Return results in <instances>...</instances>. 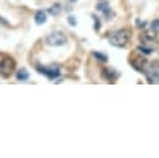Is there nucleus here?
<instances>
[{"label":"nucleus","instance_id":"nucleus-1","mask_svg":"<svg viewBox=\"0 0 159 158\" xmlns=\"http://www.w3.org/2000/svg\"><path fill=\"white\" fill-rule=\"evenodd\" d=\"M132 32L128 29H120L116 31H111L107 35L108 42L114 47H125L130 40Z\"/></svg>","mask_w":159,"mask_h":158},{"label":"nucleus","instance_id":"nucleus-2","mask_svg":"<svg viewBox=\"0 0 159 158\" xmlns=\"http://www.w3.org/2000/svg\"><path fill=\"white\" fill-rule=\"evenodd\" d=\"M145 78L148 83H159V61L154 60V61H145L142 71H140Z\"/></svg>","mask_w":159,"mask_h":158},{"label":"nucleus","instance_id":"nucleus-3","mask_svg":"<svg viewBox=\"0 0 159 158\" xmlns=\"http://www.w3.org/2000/svg\"><path fill=\"white\" fill-rule=\"evenodd\" d=\"M45 41H46V44H47L48 46L58 47V46H63V45L67 42V36L65 35L63 31L56 30V31H52V32H50L48 35H46Z\"/></svg>","mask_w":159,"mask_h":158},{"label":"nucleus","instance_id":"nucleus-4","mask_svg":"<svg viewBox=\"0 0 159 158\" xmlns=\"http://www.w3.org/2000/svg\"><path fill=\"white\" fill-rule=\"evenodd\" d=\"M15 60L9 55H2L0 57V75L2 77H10L15 70Z\"/></svg>","mask_w":159,"mask_h":158},{"label":"nucleus","instance_id":"nucleus-5","mask_svg":"<svg viewBox=\"0 0 159 158\" xmlns=\"http://www.w3.org/2000/svg\"><path fill=\"white\" fill-rule=\"evenodd\" d=\"M36 70H37L39 73H42L43 76H46L48 80H55L56 77H58L61 75L60 67L57 65H48V66L39 65L36 67Z\"/></svg>","mask_w":159,"mask_h":158},{"label":"nucleus","instance_id":"nucleus-6","mask_svg":"<svg viewBox=\"0 0 159 158\" xmlns=\"http://www.w3.org/2000/svg\"><path fill=\"white\" fill-rule=\"evenodd\" d=\"M96 7H97V10H99V11L103 14V16H104L106 20H109L111 17L114 16V12H113V10L111 9L109 2H108L107 0H101V1L96 5Z\"/></svg>","mask_w":159,"mask_h":158},{"label":"nucleus","instance_id":"nucleus-7","mask_svg":"<svg viewBox=\"0 0 159 158\" xmlns=\"http://www.w3.org/2000/svg\"><path fill=\"white\" fill-rule=\"evenodd\" d=\"M102 77L104 80H107L108 82H114L118 77H119V72H117L114 68L112 67H104L102 70Z\"/></svg>","mask_w":159,"mask_h":158},{"label":"nucleus","instance_id":"nucleus-8","mask_svg":"<svg viewBox=\"0 0 159 158\" xmlns=\"http://www.w3.org/2000/svg\"><path fill=\"white\" fill-rule=\"evenodd\" d=\"M145 58L144 57H140V56H135V57H133L129 62H130V65H132V67L133 68H135L138 72H140L142 71V68H143V66H144V63H145Z\"/></svg>","mask_w":159,"mask_h":158},{"label":"nucleus","instance_id":"nucleus-9","mask_svg":"<svg viewBox=\"0 0 159 158\" xmlns=\"http://www.w3.org/2000/svg\"><path fill=\"white\" fill-rule=\"evenodd\" d=\"M137 50H138L140 53H143V55H150V53H153V51L155 50V46L149 45V44H142L140 46L137 47Z\"/></svg>","mask_w":159,"mask_h":158},{"label":"nucleus","instance_id":"nucleus-10","mask_svg":"<svg viewBox=\"0 0 159 158\" xmlns=\"http://www.w3.org/2000/svg\"><path fill=\"white\" fill-rule=\"evenodd\" d=\"M34 20H35V22H36L37 25H42V24H45L46 20H47L46 12H45L43 10H39V11H36V14H35V16H34Z\"/></svg>","mask_w":159,"mask_h":158},{"label":"nucleus","instance_id":"nucleus-11","mask_svg":"<svg viewBox=\"0 0 159 158\" xmlns=\"http://www.w3.org/2000/svg\"><path fill=\"white\" fill-rule=\"evenodd\" d=\"M61 9H62L61 4L55 2L53 5H51V6L47 9V11H48V14H50V15H52V16H57V15L61 12Z\"/></svg>","mask_w":159,"mask_h":158},{"label":"nucleus","instance_id":"nucleus-12","mask_svg":"<svg viewBox=\"0 0 159 158\" xmlns=\"http://www.w3.org/2000/svg\"><path fill=\"white\" fill-rule=\"evenodd\" d=\"M30 73L26 68H20L17 72H16V80L17 81H26L29 78Z\"/></svg>","mask_w":159,"mask_h":158},{"label":"nucleus","instance_id":"nucleus-13","mask_svg":"<svg viewBox=\"0 0 159 158\" xmlns=\"http://www.w3.org/2000/svg\"><path fill=\"white\" fill-rule=\"evenodd\" d=\"M92 55H93V57L94 58H97V61H99V62H107L108 61V56L104 53V52H99V51H93L92 52Z\"/></svg>","mask_w":159,"mask_h":158},{"label":"nucleus","instance_id":"nucleus-14","mask_svg":"<svg viewBox=\"0 0 159 158\" xmlns=\"http://www.w3.org/2000/svg\"><path fill=\"white\" fill-rule=\"evenodd\" d=\"M91 17L94 20V30H96V31H98V30L101 29V25H102V24H101L99 17H98L97 15H94V14H92V15H91Z\"/></svg>","mask_w":159,"mask_h":158},{"label":"nucleus","instance_id":"nucleus-15","mask_svg":"<svg viewBox=\"0 0 159 158\" xmlns=\"http://www.w3.org/2000/svg\"><path fill=\"white\" fill-rule=\"evenodd\" d=\"M150 29L154 30V31H158L159 30V19H155L150 22Z\"/></svg>","mask_w":159,"mask_h":158},{"label":"nucleus","instance_id":"nucleus-16","mask_svg":"<svg viewBox=\"0 0 159 158\" xmlns=\"http://www.w3.org/2000/svg\"><path fill=\"white\" fill-rule=\"evenodd\" d=\"M135 25H137V27H139V29H144V27L147 26V21H143V20H140V19H137V20H135Z\"/></svg>","mask_w":159,"mask_h":158},{"label":"nucleus","instance_id":"nucleus-17","mask_svg":"<svg viewBox=\"0 0 159 158\" xmlns=\"http://www.w3.org/2000/svg\"><path fill=\"white\" fill-rule=\"evenodd\" d=\"M67 21H68V24H70L71 26H76V25H77V21H76V17H75L73 15H70V16L67 17Z\"/></svg>","mask_w":159,"mask_h":158},{"label":"nucleus","instance_id":"nucleus-18","mask_svg":"<svg viewBox=\"0 0 159 158\" xmlns=\"http://www.w3.org/2000/svg\"><path fill=\"white\" fill-rule=\"evenodd\" d=\"M70 1H71V2H76L77 0H70Z\"/></svg>","mask_w":159,"mask_h":158}]
</instances>
